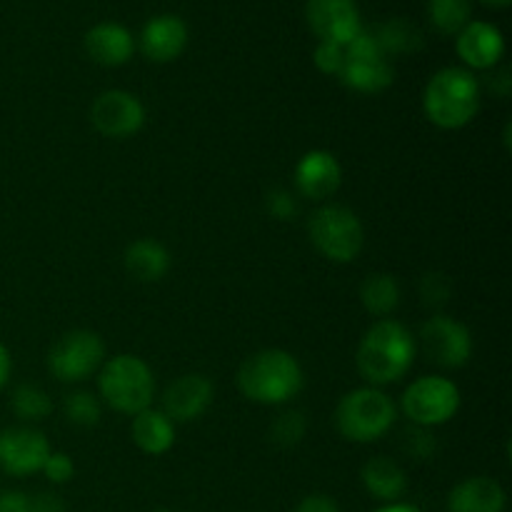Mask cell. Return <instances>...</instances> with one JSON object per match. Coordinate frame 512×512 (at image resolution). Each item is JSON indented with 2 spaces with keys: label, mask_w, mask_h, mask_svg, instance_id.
<instances>
[{
  "label": "cell",
  "mask_w": 512,
  "mask_h": 512,
  "mask_svg": "<svg viewBox=\"0 0 512 512\" xmlns=\"http://www.w3.org/2000/svg\"><path fill=\"white\" fill-rule=\"evenodd\" d=\"M415 358V340L405 325L398 320L383 318L370 325L368 333L363 335L358 345V363L360 375L370 385H390L398 383L410 370Z\"/></svg>",
  "instance_id": "cell-1"
},
{
  "label": "cell",
  "mask_w": 512,
  "mask_h": 512,
  "mask_svg": "<svg viewBox=\"0 0 512 512\" xmlns=\"http://www.w3.org/2000/svg\"><path fill=\"white\" fill-rule=\"evenodd\" d=\"M238 388L253 403L283 405L303 388V368L285 350H260L240 368Z\"/></svg>",
  "instance_id": "cell-2"
},
{
  "label": "cell",
  "mask_w": 512,
  "mask_h": 512,
  "mask_svg": "<svg viewBox=\"0 0 512 512\" xmlns=\"http://www.w3.org/2000/svg\"><path fill=\"white\" fill-rule=\"evenodd\" d=\"M423 108L430 123L445 130H458L478 115L480 83L470 70L443 68L425 85Z\"/></svg>",
  "instance_id": "cell-3"
},
{
  "label": "cell",
  "mask_w": 512,
  "mask_h": 512,
  "mask_svg": "<svg viewBox=\"0 0 512 512\" xmlns=\"http://www.w3.org/2000/svg\"><path fill=\"white\" fill-rule=\"evenodd\" d=\"M98 388L100 398L110 408L125 415H138L153 403V370L138 355H115L100 370Z\"/></svg>",
  "instance_id": "cell-4"
},
{
  "label": "cell",
  "mask_w": 512,
  "mask_h": 512,
  "mask_svg": "<svg viewBox=\"0 0 512 512\" xmlns=\"http://www.w3.org/2000/svg\"><path fill=\"white\" fill-rule=\"evenodd\" d=\"M395 403L378 388H358L343 395L335 410L340 435L353 443H375L395 423Z\"/></svg>",
  "instance_id": "cell-5"
},
{
  "label": "cell",
  "mask_w": 512,
  "mask_h": 512,
  "mask_svg": "<svg viewBox=\"0 0 512 512\" xmlns=\"http://www.w3.org/2000/svg\"><path fill=\"white\" fill-rule=\"evenodd\" d=\"M310 240L315 248L333 263H350L360 255L365 230L358 215L345 205H323L308 223Z\"/></svg>",
  "instance_id": "cell-6"
},
{
  "label": "cell",
  "mask_w": 512,
  "mask_h": 512,
  "mask_svg": "<svg viewBox=\"0 0 512 512\" xmlns=\"http://www.w3.org/2000/svg\"><path fill=\"white\" fill-rule=\"evenodd\" d=\"M403 413L418 428H435L443 425L458 413L460 390L453 380L440 378V375H425L413 385H408L403 393Z\"/></svg>",
  "instance_id": "cell-7"
},
{
  "label": "cell",
  "mask_w": 512,
  "mask_h": 512,
  "mask_svg": "<svg viewBox=\"0 0 512 512\" xmlns=\"http://www.w3.org/2000/svg\"><path fill=\"white\" fill-rule=\"evenodd\" d=\"M340 78L348 88L358 93H380L393 83L395 73L388 55L380 48L373 33L360 30L348 45H345V60Z\"/></svg>",
  "instance_id": "cell-8"
},
{
  "label": "cell",
  "mask_w": 512,
  "mask_h": 512,
  "mask_svg": "<svg viewBox=\"0 0 512 512\" xmlns=\"http://www.w3.org/2000/svg\"><path fill=\"white\" fill-rule=\"evenodd\" d=\"M105 345L93 330H70L48 353V368L63 383H80L103 365Z\"/></svg>",
  "instance_id": "cell-9"
},
{
  "label": "cell",
  "mask_w": 512,
  "mask_h": 512,
  "mask_svg": "<svg viewBox=\"0 0 512 512\" xmlns=\"http://www.w3.org/2000/svg\"><path fill=\"white\" fill-rule=\"evenodd\" d=\"M50 453L53 450L48 438L30 425L0 430V470L13 478H25L43 470Z\"/></svg>",
  "instance_id": "cell-10"
},
{
  "label": "cell",
  "mask_w": 512,
  "mask_h": 512,
  "mask_svg": "<svg viewBox=\"0 0 512 512\" xmlns=\"http://www.w3.org/2000/svg\"><path fill=\"white\" fill-rule=\"evenodd\" d=\"M425 355L440 368H463L473 353L470 330L448 315H435L420 330Z\"/></svg>",
  "instance_id": "cell-11"
},
{
  "label": "cell",
  "mask_w": 512,
  "mask_h": 512,
  "mask_svg": "<svg viewBox=\"0 0 512 512\" xmlns=\"http://www.w3.org/2000/svg\"><path fill=\"white\" fill-rule=\"evenodd\" d=\"M90 120L105 138H130L143 128L145 108L133 93L105 90L95 98L93 108H90Z\"/></svg>",
  "instance_id": "cell-12"
},
{
  "label": "cell",
  "mask_w": 512,
  "mask_h": 512,
  "mask_svg": "<svg viewBox=\"0 0 512 512\" xmlns=\"http://www.w3.org/2000/svg\"><path fill=\"white\" fill-rule=\"evenodd\" d=\"M305 18L325 43L348 45L363 30L355 0H308Z\"/></svg>",
  "instance_id": "cell-13"
},
{
  "label": "cell",
  "mask_w": 512,
  "mask_h": 512,
  "mask_svg": "<svg viewBox=\"0 0 512 512\" xmlns=\"http://www.w3.org/2000/svg\"><path fill=\"white\" fill-rule=\"evenodd\" d=\"M343 170L328 150H310L295 165V188L308 200H328L340 188Z\"/></svg>",
  "instance_id": "cell-14"
},
{
  "label": "cell",
  "mask_w": 512,
  "mask_h": 512,
  "mask_svg": "<svg viewBox=\"0 0 512 512\" xmlns=\"http://www.w3.org/2000/svg\"><path fill=\"white\" fill-rule=\"evenodd\" d=\"M213 403V383L205 375L190 373L168 385L163 395V413L173 423L198 420Z\"/></svg>",
  "instance_id": "cell-15"
},
{
  "label": "cell",
  "mask_w": 512,
  "mask_h": 512,
  "mask_svg": "<svg viewBox=\"0 0 512 512\" xmlns=\"http://www.w3.org/2000/svg\"><path fill=\"white\" fill-rule=\"evenodd\" d=\"M505 53V40L495 25L485 20H470L458 33V55L465 65L490 70L500 63Z\"/></svg>",
  "instance_id": "cell-16"
},
{
  "label": "cell",
  "mask_w": 512,
  "mask_h": 512,
  "mask_svg": "<svg viewBox=\"0 0 512 512\" xmlns=\"http://www.w3.org/2000/svg\"><path fill=\"white\" fill-rule=\"evenodd\" d=\"M188 45V25L178 15H158L140 33V50L153 63H170Z\"/></svg>",
  "instance_id": "cell-17"
},
{
  "label": "cell",
  "mask_w": 512,
  "mask_h": 512,
  "mask_svg": "<svg viewBox=\"0 0 512 512\" xmlns=\"http://www.w3.org/2000/svg\"><path fill=\"white\" fill-rule=\"evenodd\" d=\"M85 50L95 63L115 68V65L128 63L135 43L128 28H123L120 23H98L85 33Z\"/></svg>",
  "instance_id": "cell-18"
},
{
  "label": "cell",
  "mask_w": 512,
  "mask_h": 512,
  "mask_svg": "<svg viewBox=\"0 0 512 512\" xmlns=\"http://www.w3.org/2000/svg\"><path fill=\"white\" fill-rule=\"evenodd\" d=\"M450 512H503L505 490L493 478H468L448 498Z\"/></svg>",
  "instance_id": "cell-19"
},
{
  "label": "cell",
  "mask_w": 512,
  "mask_h": 512,
  "mask_svg": "<svg viewBox=\"0 0 512 512\" xmlns=\"http://www.w3.org/2000/svg\"><path fill=\"white\" fill-rule=\"evenodd\" d=\"M133 443L148 455H163L173 448L175 443V423L163 413V410L145 408L133 415Z\"/></svg>",
  "instance_id": "cell-20"
},
{
  "label": "cell",
  "mask_w": 512,
  "mask_h": 512,
  "mask_svg": "<svg viewBox=\"0 0 512 512\" xmlns=\"http://www.w3.org/2000/svg\"><path fill=\"white\" fill-rule=\"evenodd\" d=\"M363 478L365 490L373 495L375 500H383V503H400V498L408 490V478H405V470L400 468L395 460L378 455V458L368 460L363 465Z\"/></svg>",
  "instance_id": "cell-21"
},
{
  "label": "cell",
  "mask_w": 512,
  "mask_h": 512,
  "mask_svg": "<svg viewBox=\"0 0 512 512\" xmlns=\"http://www.w3.org/2000/svg\"><path fill=\"white\" fill-rule=\"evenodd\" d=\"M170 268V255L158 240L140 238L125 250V270L138 283H158Z\"/></svg>",
  "instance_id": "cell-22"
},
{
  "label": "cell",
  "mask_w": 512,
  "mask_h": 512,
  "mask_svg": "<svg viewBox=\"0 0 512 512\" xmlns=\"http://www.w3.org/2000/svg\"><path fill=\"white\" fill-rule=\"evenodd\" d=\"M360 300H363L368 313L385 318V315H390L400 305L398 280L388 273L368 275L363 280V285H360Z\"/></svg>",
  "instance_id": "cell-23"
},
{
  "label": "cell",
  "mask_w": 512,
  "mask_h": 512,
  "mask_svg": "<svg viewBox=\"0 0 512 512\" xmlns=\"http://www.w3.org/2000/svg\"><path fill=\"white\" fill-rule=\"evenodd\" d=\"M375 40L385 50V55L410 53V50H418L423 45V38H420L418 30L410 23H405V20H390V23L380 25V30L375 33Z\"/></svg>",
  "instance_id": "cell-24"
},
{
  "label": "cell",
  "mask_w": 512,
  "mask_h": 512,
  "mask_svg": "<svg viewBox=\"0 0 512 512\" xmlns=\"http://www.w3.org/2000/svg\"><path fill=\"white\" fill-rule=\"evenodd\" d=\"M430 20L443 35H458L470 23V0H430Z\"/></svg>",
  "instance_id": "cell-25"
},
{
  "label": "cell",
  "mask_w": 512,
  "mask_h": 512,
  "mask_svg": "<svg viewBox=\"0 0 512 512\" xmlns=\"http://www.w3.org/2000/svg\"><path fill=\"white\" fill-rule=\"evenodd\" d=\"M10 405H13L15 415L20 420H28V423H38V420L48 418L50 410H53L48 393L38 388V385H20V388H15Z\"/></svg>",
  "instance_id": "cell-26"
},
{
  "label": "cell",
  "mask_w": 512,
  "mask_h": 512,
  "mask_svg": "<svg viewBox=\"0 0 512 512\" xmlns=\"http://www.w3.org/2000/svg\"><path fill=\"white\" fill-rule=\"evenodd\" d=\"M63 413L73 425H80V428H93V425L100 423V413H103V408H100V400L95 398L93 393L78 390V393L65 395Z\"/></svg>",
  "instance_id": "cell-27"
},
{
  "label": "cell",
  "mask_w": 512,
  "mask_h": 512,
  "mask_svg": "<svg viewBox=\"0 0 512 512\" xmlns=\"http://www.w3.org/2000/svg\"><path fill=\"white\" fill-rule=\"evenodd\" d=\"M305 428H308L305 415L298 410H288V413L278 415L275 423L270 425V440L280 448H293L305 438Z\"/></svg>",
  "instance_id": "cell-28"
},
{
  "label": "cell",
  "mask_w": 512,
  "mask_h": 512,
  "mask_svg": "<svg viewBox=\"0 0 512 512\" xmlns=\"http://www.w3.org/2000/svg\"><path fill=\"white\" fill-rule=\"evenodd\" d=\"M345 60V45L338 43H325L320 40V45L315 48V65H318L323 73L328 75H340Z\"/></svg>",
  "instance_id": "cell-29"
},
{
  "label": "cell",
  "mask_w": 512,
  "mask_h": 512,
  "mask_svg": "<svg viewBox=\"0 0 512 512\" xmlns=\"http://www.w3.org/2000/svg\"><path fill=\"white\" fill-rule=\"evenodd\" d=\"M405 450L410 455L420 460H428L433 458L435 450H438V443H435V435L430 433V428H418L413 433L405 435Z\"/></svg>",
  "instance_id": "cell-30"
},
{
  "label": "cell",
  "mask_w": 512,
  "mask_h": 512,
  "mask_svg": "<svg viewBox=\"0 0 512 512\" xmlns=\"http://www.w3.org/2000/svg\"><path fill=\"white\" fill-rule=\"evenodd\" d=\"M43 473L53 485H63L75 475V465L65 453H50L43 465Z\"/></svg>",
  "instance_id": "cell-31"
},
{
  "label": "cell",
  "mask_w": 512,
  "mask_h": 512,
  "mask_svg": "<svg viewBox=\"0 0 512 512\" xmlns=\"http://www.w3.org/2000/svg\"><path fill=\"white\" fill-rule=\"evenodd\" d=\"M265 203H268V213L278 220H290L298 213V203H295L293 193H288V190H273Z\"/></svg>",
  "instance_id": "cell-32"
},
{
  "label": "cell",
  "mask_w": 512,
  "mask_h": 512,
  "mask_svg": "<svg viewBox=\"0 0 512 512\" xmlns=\"http://www.w3.org/2000/svg\"><path fill=\"white\" fill-rule=\"evenodd\" d=\"M450 295L448 283H445L443 275H425L423 280V298L428 305H440L445 303Z\"/></svg>",
  "instance_id": "cell-33"
},
{
  "label": "cell",
  "mask_w": 512,
  "mask_h": 512,
  "mask_svg": "<svg viewBox=\"0 0 512 512\" xmlns=\"http://www.w3.org/2000/svg\"><path fill=\"white\" fill-rule=\"evenodd\" d=\"M293 512H340V508L328 495H308L305 500H300Z\"/></svg>",
  "instance_id": "cell-34"
},
{
  "label": "cell",
  "mask_w": 512,
  "mask_h": 512,
  "mask_svg": "<svg viewBox=\"0 0 512 512\" xmlns=\"http://www.w3.org/2000/svg\"><path fill=\"white\" fill-rule=\"evenodd\" d=\"M0 512H30V498L20 490L0 495Z\"/></svg>",
  "instance_id": "cell-35"
},
{
  "label": "cell",
  "mask_w": 512,
  "mask_h": 512,
  "mask_svg": "<svg viewBox=\"0 0 512 512\" xmlns=\"http://www.w3.org/2000/svg\"><path fill=\"white\" fill-rule=\"evenodd\" d=\"M30 512H65V505L55 493H38L30 498Z\"/></svg>",
  "instance_id": "cell-36"
},
{
  "label": "cell",
  "mask_w": 512,
  "mask_h": 512,
  "mask_svg": "<svg viewBox=\"0 0 512 512\" xmlns=\"http://www.w3.org/2000/svg\"><path fill=\"white\" fill-rule=\"evenodd\" d=\"M490 88H493L498 95H508L510 93V73H508V68H503L498 75H495L493 80H490Z\"/></svg>",
  "instance_id": "cell-37"
},
{
  "label": "cell",
  "mask_w": 512,
  "mask_h": 512,
  "mask_svg": "<svg viewBox=\"0 0 512 512\" xmlns=\"http://www.w3.org/2000/svg\"><path fill=\"white\" fill-rule=\"evenodd\" d=\"M10 368H13V363H10V353H8V348H5V345L0 343V388H3V385L8 383Z\"/></svg>",
  "instance_id": "cell-38"
},
{
  "label": "cell",
  "mask_w": 512,
  "mask_h": 512,
  "mask_svg": "<svg viewBox=\"0 0 512 512\" xmlns=\"http://www.w3.org/2000/svg\"><path fill=\"white\" fill-rule=\"evenodd\" d=\"M373 512H420V510L410 503H385L383 508H378Z\"/></svg>",
  "instance_id": "cell-39"
},
{
  "label": "cell",
  "mask_w": 512,
  "mask_h": 512,
  "mask_svg": "<svg viewBox=\"0 0 512 512\" xmlns=\"http://www.w3.org/2000/svg\"><path fill=\"white\" fill-rule=\"evenodd\" d=\"M483 3L493 5V8H505V5H510V0H483Z\"/></svg>",
  "instance_id": "cell-40"
},
{
  "label": "cell",
  "mask_w": 512,
  "mask_h": 512,
  "mask_svg": "<svg viewBox=\"0 0 512 512\" xmlns=\"http://www.w3.org/2000/svg\"><path fill=\"white\" fill-rule=\"evenodd\" d=\"M155 512H173V510H155Z\"/></svg>",
  "instance_id": "cell-41"
}]
</instances>
